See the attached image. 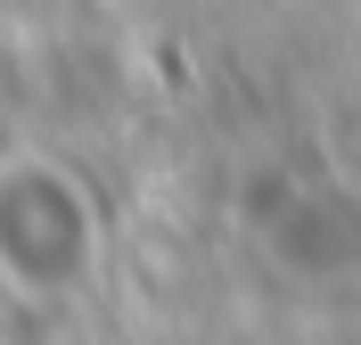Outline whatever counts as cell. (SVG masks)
Listing matches in <instances>:
<instances>
[{"label": "cell", "instance_id": "1", "mask_svg": "<svg viewBox=\"0 0 361 345\" xmlns=\"http://www.w3.org/2000/svg\"><path fill=\"white\" fill-rule=\"evenodd\" d=\"M33 206L42 214H25L17 173H0V263L17 279H33V288H58V279H74L90 263V230H82V206H74V181H58L42 164Z\"/></svg>", "mask_w": 361, "mask_h": 345}]
</instances>
